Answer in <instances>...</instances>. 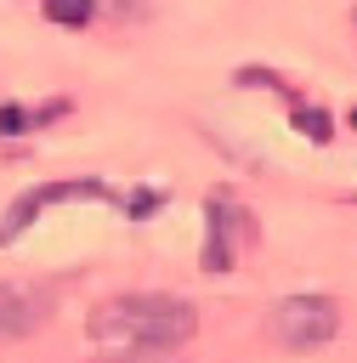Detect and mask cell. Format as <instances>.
<instances>
[{"instance_id":"cell-8","label":"cell","mask_w":357,"mask_h":363,"mask_svg":"<svg viewBox=\"0 0 357 363\" xmlns=\"http://www.w3.org/2000/svg\"><path fill=\"white\" fill-rule=\"evenodd\" d=\"M96 363H176L170 352H102Z\"/></svg>"},{"instance_id":"cell-5","label":"cell","mask_w":357,"mask_h":363,"mask_svg":"<svg viewBox=\"0 0 357 363\" xmlns=\"http://www.w3.org/2000/svg\"><path fill=\"white\" fill-rule=\"evenodd\" d=\"M40 210H45V187H40V193H23V199H11V210L0 216V244H11V238H17V233H23V227L40 216Z\"/></svg>"},{"instance_id":"cell-11","label":"cell","mask_w":357,"mask_h":363,"mask_svg":"<svg viewBox=\"0 0 357 363\" xmlns=\"http://www.w3.org/2000/svg\"><path fill=\"white\" fill-rule=\"evenodd\" d=\"M351 125H357V113H351Z\"/></svg>"},{"instance_id":"cell-1","label":"cell","mask_w":357,"mask_h":363,"mask_svg":"<svg viewBox=\"0 0 357 363\" xmlns=\"http://www.w3.org/2000/svg\"><path fill=\"white\" fill-rule=\"evenodd\" d=\"M198 335V312L181 295H113L91 312V340L102 352H176Z\"/></svg>"},{"instance_id":"cell-7","label":"cell","mask_w":357,"mask_h":363,"mask_svg":"<svg viewBox=\"0 0 357 363\" xmlns=\"http://www.w3.org/2000/svg\"><path fill=\"white\" fill-rule=\"evenodd\" d=\"M295 125H300L312 142H329V113H323V108H295Z\"/></svg>"},{"instance_id":"cell-6","label":"cell","mask_w":357,"mask_h":363,"mask_svg":"<svg viewBox=\"0 0 357 363\" xmlns=\"http://www.w3.org/2000/svg\"><path fill=\"white\" fill-rule=\"evenodd\" d=\"M45 17L62 23V28H85L96 17V0H45Z\"/></svg>"},{"instance_id":"cell-2","label":"cell","mask_w":357,"mask_h":363,"mask_svg":"<svg viewBox=\"0 0 357 363\" xmlns=\"http://www.w3.org/2000/svg\"><path fill=\"white\" fill-rule=\"evenodd\" d=\"M266 329H272V340L289 346V352H317V346H329V340L340 335V306H334L329 295H289V301L272 306Z\"/></svg>"},{"instance_id":"cell-3","label":"cell","mask_w":357,"mask_h":363,"mask_svg":"<svg viewBox=\"0 0 357 363\" xmlns=\"http://www.w3.org/2000/svg\"><path fill=\"white\" fill-rule=\"evenodd\" d=\"M45 295L40 289H28V284H0V340H23V335H34L40 329V318H45Z\"/></svg>"},{"instance_id":"cell-10","label":"cell","mask_w":357,"mask_h":363,"mask_svg":"<svg viewBox=\"0 0 357 363\" xmlns=\"http://www.w3.org/2000/svg\"><path fill=\"white\" fill-rule=\"evenodd\" d=\"M23 125H28V113H23V108H0V136H17Z\"/></svg>"},{"instance_id":"cell-9","label":"cell","mask_w":357,"mask_h":363,"mask_svg":"<svg viewBox=\"0 0 357 363\" xmlns=\"http://www.w3.org/2000/svg\"><path fill=\"white\" fill-rule=\"evenodd\" d=\"M102 11H113V17H142L147 11V0H96Z\"/></svg>"},{"instance_id":"cell-4","label":"cell","mask_w":357,"mask_h":363,"mask_svg":"<svg viewBox=\"0 0 357 363\" xmlns=\"http://www.w3.org/2000/svg\"><path fill=\"white\" fill-rule=\"evenodd\" d=\"M210 238H204V272H227L232 267V227H238V210L232 199H210Z\"/></svg>"}]
</instances>
